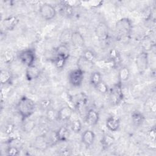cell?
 Wrapping results in <instances>:
<instances>
[{"label":"cell","mask_w":156,"mask_h":156,"mask_svg":"<svg viewBox=\"0 0 156 156\" xmlns=\"http://www.w3.org/2000/svg\"><path fill=\"white\" fill-rule=\"evenodd\" d=\"M109 100L112 105H118L124 99V93L122 91V82L119 80L115 83L112 88L109 89Z\"/></svg>","instance_id":"obj_2"},{"label":"cell","mask_w":156,"mask_h":156,"mask_svg":"<svg viewBox=\"0 0 156 156\" xmlns=\"http://www.w3.org/2000/svg\"><path fill=\"white\" fill-rule=\"evenodd\" d=\"M55 55L60 56L65 59L67 60L69 57L70 51L68 44H60L55 49Z\"/></svg>","instance_id":"obj_19"},{"label":"cell","mask_w":156,"mask_h":156,"mask_svg":"<svg viewBox=\"0 0 156 156\" xmlns=\"http://www.w3.org/2000/svg\"><path fill=\"white\" fill-rule=\"evenodd\" d=\"M20 21L19 18L16 16H10L4 18L2 21V26L5 30L11 31L15 29Z\"/></svg>","instance_id":"obj_12"},{"label":"cell","mask_w":156,"mask_h":156,"mask_svg":"<svg viewBox=\"0 0 156 156\" xmlns=\"http://www.w3.org/2000/svg\"><path fill=\"white\" fill-rule=\"evenodd\" d=\"M96 37L101 41H105L108 37V27L107 24L104 22H99L95 27L94 30Z\"/></svg>","instance_id":"obj_8"},{"label":"cell","mask_w":156,"mask_h":156,"mask_svg":"<svg viewBox=\"0 0 156 156\" xmlns=\"http://www.w3.org/2000/svg\"><path fill=\"white\" fill-rule=\"evenodd\" d=\"M49 144L50 142L47 138L44 135H42L36 137L34 143V146L36 149L44 151L48 147Z\"/></svg>","instance_id":"obj_16"},{"label":"cell","mask_w":156,"mask_h":156,"mask_svg":"<svg viewBox=\"0 0 156 156\" xmlns=\"http://www.w3.org/2000/svg\"><path fill=\"white\" fill-rule=\"evenodd\" d=\"M15 57L12 51L7 49L2 54V60L5 64H10L14 60Z\"/></svg>","instance_id":"obj_29"},{"label":"cell","mask_w":156,"mask_h":156,"mask_svg":"<svg viewBox=\"0 0 156 156\" xmlns=\"http://www.w3.org/2000/svg\"><path fill=\"white\" fill-rule=\"evenodd\" d=\"M121 120L119 118L115 115H111L108 117L105 121L106 127L111 132H116L119 129Z\"/></svg>","instance_id":"obj_11"},{"label":"cell","mask_w":156,"mask_h":156,"mask_svg":"<svg viewBox=\"0 0 156 156\" xmlns=\"http://www.w3.org/2000/svg\"><path fill=\"white\" fill-rule=\"evenodd\" d=\"M71 43L76 48H83L85 44L83 35L79 31H73L71 38Z\"/></svg>","instance_id":"obj_9"},{"label":"cell","mask_w":156,"mask_h":156,"mask_svg":"<svg viewBox=\"0 0 156 156\" xmlns=\"http://www.w3.org/2000/svg\"><path fill=\"white\" fill-rule=\"evenodd\" d=\"M39 13L43 19L46 21L54 18L57 14L55 8L51 4L44 3L40 6Z\"/></svg>","instance_id":"obj_7"},{"label":"cell","mask_w":156,"mask_h":156,"mask_svg":"<svg viewBox=\"0 0 156 156\" xmlns=\"http://www.w3.org/2000/svg\"><path fill=\"white\" fill-rule=\"evenodd\" d=\"M102 80V76L100 72L98 71H95L91 74V76L90 77V84L94 87L96 86Z\"/></svg>","instance_id":"obj_28"},{"label":"cell","mask_w":156,"mask_h":156,"mask_svg":"<svg viewBox=\"0 0 156 156\" xmlns=\"http://www.w3.org/2000/svg\"><path fill=\"white\" fill-rule=\"evenodd\" d=\"M135 65L138 73L143 74L147 69L149 65V55L147 51H143L136 56Z\"/></svg>","instance_id":"obj_4"},{"label":"cell","mask_w":156,"mask_h":156,"mask_svg":"<svg viewBox=\"0 0 156 156\" xmlns=\"http://www.w3.org/2000/svg\"><path fill=\"white\" fill-rule=\"evenodd\" d=\"M13 80V74L12 73L8 70L2 69L0 71V82L2 85H5L9 84L12 82Z\"/></svg>","instance_id":"obj_20"},{"label":"cell","mask_w":156,"mask_h":156,"mask_svg":"<svg viewBox=\"0 0 156 156\" xmlns=\"http://www.w3.org/2000/svg\"><path fill=\"white\" fill-rule=\"evenodd\" d=\"M17 111L21 117L23 121L28 119L34 113L35 104L30 98L23 96L18 101L16 105Z\"/></svg>","instance_id":"obj_1"},{"label":"cell","mask_w":156,"mask_h":156,"mask_svg":"<svg viewBox=\"0 0 156 156\" xmlns=\"http://www.w3.org/2000/svg\"><path fill=\"white\" fill-rule=\"evenodd\" d=\"M115 140L114 137L108 133H105L101 140V145L102 146V148L104 150L107 149L108 148L110 147L113 145L115 143Z\"/></svg>","instance_id":"obj_22"},{"label":"cell","mask_w":156,"mask_h":156,"mask_svg":"<svg viewBox=\"0 0 156 156\" xmlns=\"http://www.w3.org/2000/svg\"><path fill=\"white\" fill-rule=\"evenodd\" d=\"M46 119L49 122H54L57 121V111L52 107L46 110Z\"/></svg>","instance_id":"obj_30"},{"label":"cell","mask_w":156,"mask_h":156,"mask_svg":"<svg viewBox=\"0 0 156 156\" xmlns=\"http://www.w3.org/2000/svg\"><path fill=\"white\" fill-rule=\"evenodd\" d=\"M39 105L40 108L43 110H47L48 108L51 107L52 101L50 99H44L40 101Z\"/></svg>","instance_id":"obj_35"},{"label":"cell","mask_w":156,"mask_h":156,"mask_svg":"<svg viewBox=\"0 0 156 156\" xmlns=\"http://www.w3.org/2000/svg\"><path fill=\"white\" fill-rule=\"evenodd\" d=\"M55 137L57 142H65L66 141L69 137V130L64 126H61L55 132Z\"/></svg>","instance_id":"obj_17"},{"label":"cell","mask_w":156,"mask_h":156,"mask_svg":"<svg viewBox=\"0 0 156 156\" xmlns=\"http://www.w3.org/2000/svg\"><path fill=\"white\" fill-rule=\"evenodd\" d=\"M131 119L135 126L139 127L141 126L144 122L145 116L140 111L135 110L131 114Z\"/></svg>","instance_id":"obj_18"},{"label":"cell","mask_w":156,"mask_h":156,"mask_svg":"<svg viewBox=\"0 0 156 156\" xmlns=\"http://www.w3.org/2000/svg\"><path fill=\"white\" fill-rule=\"evenodd\" d=\"M62 6L60 9V14L66 18H70L74 14V8L71 7L70 5L66 4L63 1L61 2Z\"/></svg>","instance_id":"obj_24"},{"label":"cell","mask_w":156,"mask_h":156,"mask_svg":"<svg viewBox=\"0 0 156 156\" xmlns=\"http://www.w3.org/2000/svg\"><path fill=\"white\" fill-rule=\"evenodd\" d=\"M130 76V71L129 68L126 66L121 67L118 71V78L121 82L127 81Z\"/></svg>","instance_id":"obj_23"},{"label":"cell","mask_w":156,"mask_h":156,"mask_svg":"<svg viewBox=\"0 0 156 156\" xmlns=\"http://www.w3.org/2000/svg\"><path fill=\"white\" fill-rule=\"evenodd\" d=\"M94 88L101 94H105L108 93L109 88L108 85L103 80L100 82L96 86L94 87Z\"/></svg>","instance_id":"obj_33"},{"label":"cell","mask_w":156,"mask_h":156,"mask_svg":"<svg viewBox=\"0 0 156 156\" xmlns=\"http://www.w3.org/2000/svg\"><path fill=\"white\" fill-rule=\"evenodd\" d=\"M36 122L34 119H27L23 121L22 130L26 133H30L35 127Z\"/></svg>","instance_id":"obj_26"},{"label":"cell","mask_w":156,"mask_h":156,"mask_svg":"<svg viewBox=\"0 0 156 156\" xmlns=\"http://www.w3.org/2000/svg\"><path fill=\"white\" fill-rule=\"evenodd\" d=\"M84 73L85 72L79 68L71 70L68 74L69 83L74 87H80L83 81Z\"/></svg>","instance_id":"obj_6"},{"label":"cell","mask_w":156,"mask_h":156,"mask_svg":"<svg viewBox=\"0 0 156 156\" xmlns=\"http://www.w3.org/2000/svg\"><path fill=\"white\" fill-rule=\"evenodd\" d=\"M73 108L68 105L60 108L57 111V121H66L69 120L73 115Z\"/></svg>","instance_id":"obj_14"},{"label":"cell","mask_w":156,"mask_h":156,"mask_svg":"<svg viewBox=\"0 0 156 156\" xmlns=\"http://www.w3.org/2000/svg\"><path fill=\"white\" fill-rule=\"evenodd\" d=\"M89 3V5L93 7H98L99 6H101L103 4L102 1H91L88 2Z\"/></svg>","instance_id":"obj_38"},{"label":"cell","mask_w":156,"mask_h":156,"mask_svg":"<svg viewBox=\"0 0 156 156\" xmlns=\"http://www.w3.org/2000/svg\"><path fill=\"white\" fill-rule=\"evenodd\" d=\"M81 57L85 60L93 64H94L96 61V55L94 52L90 49H84Z\"/></svg>","instance_id":"obj_25"},{"label":"cell","mask_w":156,"mask_h":156,"mask_svg":"<svg viewBox=\"0 0 156 156\" xmlns=\"http://www.w3.org/2000/svg\"><path fill=\"white\" fill-rule=\"evenodd\" d=\"M17 57L20 62L26 66L34 65L36 58L35 51L30 48L20 51Z\"/></svg>","instance_id":"obj_5"},{"label":"cell","mask_w":156,"mask_h":156,"mask_svg":"<svg viewBox=\"0 0 156 156\" xmlns=\"http://www.w3.org/2000/svg\"><path fill=\"white\" fill-rule=\"evenodd\" d=\"M71 154V151L67 148H64L60 150L58 152V155H70Z\"/></svg>","instance_id":"obj_39"},{"label":"cell","mask_w":156,"mask_h":156,"mask_svg":"<svg viewBox=\"0 0 156 156\" xmlns=\"http://www.w3.org/2000/svg\"><path fill=\"white\" fill-rule=\"evenodd\" d=\"M132 29L131 20L128 18H122L115 24V31L119 37H126L129 36Z\"/></svg>","instance_id":"obj_3"},{"label":"cell","mask_w":156,"mask_h":156,"mask_svg":"<svg viewBox=\"0 0 156 156\" xmlns=\"http://www.w3.org/2000/svg\"><path fill=\"white\" fill-rule=\"evenodd\" d=\"M6 154L7 155H10V156H17L19 155L20 154V151L19 148L14 145H10L7 147L6 149Z\"/></svg>","instance_id":"obj_34"},{"label":"cell","mask_w":156,"mask_h":156,"mask_svg":"<svg viewBox=\"0 0 156 156\" xmlns=\"http://www.w3.org/2000/svg\"><path fill=\"white\" fill-rule=\"evenodd\" d=\"M66 61H67V60L65 59L64 58L55 55L53 58L52 62L57 68L62 69L65 66Z\"/></svg>","instance_id":"obj_31"},{"label":"cell","mask_w":156,"mask_h":156,"mask_svg":"<svg viewBox=\"0 0 156 156\" xmlns=\"http://www.w3.org/2000/svg\"><path fill=\"white\" fill-rule=\"evenodd\" d=\"M41 74L40 69L35 65L26 66L25 76L28 81H32L38 79Z\"/></svg>","instance_id":"obj_13"},{"label":"cell","mask_w":156,"mask_h":156,"mask_svg":"<svg viewBox=\"0 0 156 156\" xmlns=\"http://www.w3.org/2000/svg\"><path fill=\"white\" fill-rule=\"evenodd\" d=\"M109 59L111 60L115 66L119 64L121 62V55L118 50L115 48L112 49L109 52Z\"/></svg>","instance_id":"obj_27"},{"label":"cell","mask_w":156,"mask_h":156,"mask_svg":"<svg viewBox=\"0 0 156 156\" xmlns=\"http://www.w3.org/2000/svg\"><path fill=\"white\" fill-rule=\"evenodd\" d=\"M81 140L82 143L87 147H89L92 146L95 140V134L91 130H85L82 134Z\"/></svg>","instance_id":"obj_15"},{"label":"cell","mask_w":156,"mask_h":156,"mask_svg":"<svg viewBox=\"0 0 156 156\" xmlns=\"http://www.w3.org/2000/svg\"><path fill=\"white\" fill-rule=\"evenodd\" d=\"M147 135L150 138V139L153 141H155V136H156V132H155V127L152 128L151 129H150L148 132H147Z\"/></svg>","instance_id":"obj_37"},{"label":"cell","mask_w":156,"mask_h":156,"mask_svg":"<svg viewBox=\"0 0 156 156\" xmlns=\"http://www.w3.org/2000/svg\"><path fill=\"white\" fill-rule=\"evenodd\" d=\"M99 120V114L96 110L93 108H90L87 112L85 114V121L88 125L90 126H94L98 123Z\"/></svg>","instance_id":"obj_10"},{"label":"cell","mask_w":156,"mask_h":156,"mask_svg":"<svg viewBox=\"0 0 156 156\" xmlns=\"http://www.w3.org/2000/svg\"><path fill=\"white\" fill-rule=\"evenodd\" d=\"M82 128V122L80 119H74L71 123V130L76 133H79Z\"/></svg>","instance_id":"obj_32"},{"label":"cell","mask_w":156,"mask_h":156,"mask_svg":"<svg viewBox=\"0 0 156 156\" xmlns=\"http://www.w3.org/2000/svg\"><path fill=\"white\" fill-rule=\"evenodd\" d=\"M73 31L68 28L64 29L59 36V42L60 44H68L71 43V38Z\"/></svg>","instance_id":"obj_21"},{"label":"cell","mask_w":156,"mask_h":156,"mask_svg":"<svg viewBox=\"0 0 156 156\" xmlns=\"http://www.w3.org/2000/svg\"><path fill=\"white\" fill-rule=\"evenodd\" d=\"M15 129V125L13 123L7 124L4 129V132L6 135H11Z\"/></svg>","instance_id":"obj_36"}]
</instances>
